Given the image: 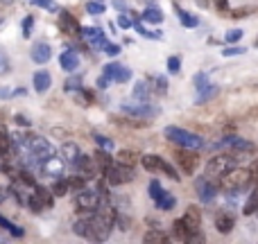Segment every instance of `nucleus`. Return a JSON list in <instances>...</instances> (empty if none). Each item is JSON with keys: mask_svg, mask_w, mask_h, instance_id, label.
<instances>
[{"mask_svg": "<svg viewBox=\"0 0 258 244\" xmlns=\"http://www.w3.org/2000/svg\"><path fill=\"white\" fill-rule=\"evenodd\" d=\"M245 52V48H236V45H231V48H224L222 54L224 57H236V54H242Z\"/></svg>", "mask_w": 258, "mask_h": 244, "instance_id": "45", "label": "nucleus"}, {"mask_svg": "<svg viewBox=\"0 0 258 244\" xmlns=\"http://www.w3.org/2000/svg\"><path fill=\"white\" fill-rule=\"evenodd\" d=\"M118 25H120L122 30H127V27H132L134 23H132V18H127L125 14H120V16H118Z\"/></svg>", "mask_w": 258, "mask_h": 244, "instance_id": "49", "label": "nucleus"}, {"mask_svg": "<svg viewBox=\"0 0 258 244\" xmlns=\"http://www.w3.org/2000/svg\"><path fill=\"white\" fill-rule=\"evenodd\" d=\"M32 23H34V18H32V16H27L25 21H23V36H30V32H32Z\"/></svg>", "mask_w": 258, "mask_h": 244, "instance_id": "48", "label": "nucleus"}, {"mask_svg": "<svg viewBox=\"0 0 258 244\" xmlns=\"http://www.w3.org/2000/svg\"><path fill=\"white\" fill-rule=\"evenodd\" d=\"M93 158H95V163H98V168L102 170V172L109 168V165L113 163V158H111V156H109V151H107V149H102V147H100V149L95 151V156H93Z\"/></svg>", "mask_w": 258, "mask_h": 244, "instance_id": "24", "label": "nucleus"}, {"mask_svg": "<svg viewBox=\"0 0 258 244\" xmlns=\"http://www.w3.org/2000/svg\"><path fill=\"white\" fill-rule=\"evenodd\" d=\"M0 228H5V231H9L14 237H23V235H25V231H23L21 226H14V224L9 222V219H5L3 215H0Z\"/></svg>", "mask_w": 258, "mask_h": 244, "instance_id": "28", "label": "nucleus"}, {"mask_svg": "<svg viewBox=\"0 0 258 244\" xmlns=\"http://www.w3.org/2000/svg\"><path fill=\"white\" fill-rule=\"evenodd\" d=\"M75 206H77V210H82V213L95 210L100 206V195L95 190H86V188H82V190H77Z\"/></svg>", "mask_w": 258, "mask_h": 244, "instance_id": "7", "label": "nucleus"}, {"mask_svg": "<svg viewBox=\"0 0 258 244\" xmlns=\"http://www.w3.org/2000/svg\"><path fill=\"white\" fill-rule=\"evenodd\" d=\"M236 168V158L229 154H222V156H213L211 160H206V170H204V177L213 179V181H220L229 170Z\"/></svg>", "mask_w": 258, "mask_h": 244, "instance_id": "3", "label": "nucleus"}, {"mask_svg": "<svg viewBox=\"0 0 258 244\" xmlns=\"http://www.w3.org/2000/svg\"><path fill=\"white\" fill-rule=\"evenodd\" d=\"M179 68H181V59H179V57H170L168 59V70L172 72V75H177Z\"/></svg>", "mask_w": 258, "mask_h": 244, "instance_id": "42", "label": "nucleus"}, {"mask_svg": "<svg viewBox=\"0 0 258 244\" xmlns=\"http://www.w3.org/2000/svg\"><path fill=\"white\" fill-rule=\"evenodd\" d=\"M102 50H104V52L109 54V57H116V54L120 52V48H118V45H113V43H109V41H107V43L102 45Z\"/></svg>", "mask_w": 258, "mask_h": 244, "instance_id": "44", "label": "nucleus"}, {"mask_svg": "<svg viewBox=\"0 0 258 244\" xmlns=\"http://www.w3.org/2000/svg\"><path fill=\"white\" fill-rule=\"evenodd\" d=\"M181 219H183V224L188 226L190 235L195 237L197 233H200V228H202V213H200V208H197V206H188ZM192 237H190V240H192Z\"/></svg>", "mask_w": 258, "mask_h": 244, "instance_id": "10", "label": "nucleus"}, {"mask_svg": "<svg viewBox=\"0 0 258 244\" xmlns=\"http://www.w3.org/2000/svg\"><path fill=\"white\" fill-rule=\"evenodd\" d=\"M27 206H30V208L34 210V213H41V210L45 208V206H43V201L39 199V195H36V192H34V195H30V197H27Z\"/></svg>", "mask_w": 258, "mask_h": 244, "instance_id": "37", "label": "nucleus"}, {"mask_svg": "<svg viewBox=\"0 0 258 244\" xmlns=\"http://www.w3.org/2000/svg\"><path fill=\"white\" fill-rule=\"evenodd\" d=\"M84 186H86V179L82 177V174H80V177H71V179H68V188H71V190H82Z\"/></svg>", "mask_w": 258, "mask_h": 244, "instance_id": "38", "label": "nucleus"}, {"mask_svg": "<svg viewBox=\"0 0 258 244\" xmlns=\"http://www.w3.org/2000/svg\"><path fill=\"white\" fill-rule=\"evenodd\" d=\"M113 5H116V7L120 9V12H125V9H127V7H125V3H122V0H113Z\"/></svg>", "mask_w": 258, "mask_h": 244, "instance_id": "52", "label": "nucleus"}, {"mask_svg": "<svg viewBox=\"0 0 258 244\" xmlns=\"http://www.w3.org/2000/svg\"><path fill=\"white\" fill-rule=\"evenodd\" d=\"M16 122H18V124H23V127H27V124H30L23 116H16Z\"/></svg>", "mask_w": 258, "mask_h": 244, "instance_id": "54", "label": "nucleus"}, {"mask_svg": "<svg viewBox=\"0 0 258 244\" xmlns=\"http://www.w3.org/2000/svg\"><path fill=\"white\" fill-rule=\"evenodd\" d=\"M59 63H61L63 70L73 72V70H77V66H80V57H77L73 50H66V52H61V57H59Z\"/></svg>", "mask_w": 258, "mask_h": 244, "instance_id": "19", "label": "nucleus"}, {"mask_svg": "<svg viewBox=\"0 0 258 244\" xmlns=\"http://www.w3.org/2000/svg\"><path fill=\"white\" fill-rule=\"evenodd\" d=\"M141 163H143V168H145L147 172H152V174H154V172H163L165 177H170L172 181H181V179H179V174H177V170H174L168 160L161 158V156L147 154V156H143V158H141Z\"/></svg>", "mask_w": 258, "mask_h": 244, "instance_id": "5", "label": "nucleus"}, {"mask_svg": "<svg viewBox=\"0 0 258 244\" xmlns=\"http://www.w3.org/2000/svg\"><path fill=\"white\" fill-rule=\"evenodd\" d=\"M172 233H174V237L177 240H181V242H190V231H188V226L183 224V219H177V222L172 224Z\"/></svg>", "mask_w": 258, "mask_h": 244, "instance_id": "21", "label": "nucleus"}, {"mask_svg": "<svg viewBox=\"0 0 258 244\" xmlns=\"http://www.w3.org/2000/svg\"><path fill=\"white\" fill-rule=\"evenodd\" d=\"M163 136L168 138L170 142H174V145L183 147V149H200V147H204V138L192 131H186V129H181V127H165Z\"/></svg>", "mask_w": 258, "mask_h": 244, "instance_id": "1", "label": "nucleus"}, {"mask_svg": "<svg viewBox=\"0 0 258 244\" xmlns=\"http://www.w3.org/2000/svg\"><path fill=\"white\" fill-rule=\"evenodd\" d=\"M174 12L179 14V21H181L183 27H197L200 25V18L192 16V14H188V12H183L181 7H174Z\"/></svg>", "mask_w": 258, "mask_h": 244, "instance_id": "23", "label": "nucleus"}, {"mask_svg": "<svg viewBox=\"0 0 258 244\" xmlns=\"http://www.w3.org/2000/svg\"><path fill=\"white\" fill-rule=\"evenodd\" d=\"M12 151V138H9L7 129L0 127V156H7Z\"/></svg>", "mask_w": 258, "mask_h": 244, "instance_id": "25", "label": "nucleus"}, {"mask_svg": "<svg viewBox=\"0 0 258 244\" xmlns=\"http://www.w3.org/2000/svg\"><path fill=\"white\" fill-rule=\"evenodd\" d=\"M104 179H107L109 186H122V183H129L132 179H136V172H134L132 165L111 163L107 170H104Z\"/></svg>", "mask_w": 258, "mask_h": 244, "instance_id": "4", "label": "nucleus"}, {"mask_svg": "<svg viewBox=\"0 0 258 244\" xmlns=\"http://www.w3.org/2000/svg\"><path fill=\"white\" fill-rule=\"evenodd\" d=\"M59 27H61L63 34H73V36L82 34V27H80V23H77V18L68 12H61V16H59Z\"/></svg>", "mask_w": 258, "mask_h": 244, "instance_id": "13", "label": "nucleus"}, {"mask_svg": "<svg viewBox=\"0 0 258 244\" xmlns=\"http://www.w3.org/2000/svg\"><path fill=\"white\" fill-rule=\"evenodd\" d=\"M156 206H159L161 210H172L174 206H177V199H174V195H168V192H165V195L156 201Z\"/></svg>", "mask_w": 258, "mask_h": 244, "instance_id": "32", "label": "nucleus"}, {"mask_svg": "<svg viewBox=\"0 0 258 244\" xmlns=\"http://www.w3.org/2000/svg\"><path fill=\"white\" fill-rule=\"evenodd\" d=\"M163 195H165V190L161 188V183L156 181V179H152V183H150V197L154 199V204H156V201H159Z\"/></svg>", "mask_w": 258, "mask_h": 244, "instance_id": "35", "label": "nucleus"}, {"mask_svg": "<svg viewBox=\"0 0 258 244\" xmlns=\"http://www.w3.org/2000/svg\"><path fill=\"white\" fill-rule=\"evenodd\" d=\"M145 242H154V244H168L170 242V235H165V233L161 231H150L145 235Z\"/></svg>", "mask_w": 258, "mask_h": 244, "instance_id": "31", "label": "nucleus"}, {"mask_svg": "<svg viewBox=\"0 0 258 244\" xmlns=\"http://www.w3.org/2000/svg\"><path fill=\"white\" fill-rule=\"evenodd\" d=\"M0 165H3V160H0Z\"/></svg>", "mask_w": 258, "mask_h": 244, "instance_id": "56", "label": "nucleus"}, {"mask_svg": "<svg viewBox=\"0 0 258 244\" xmlns=\"http://www.w3.org/2000/svg\"><path fill=\"white\" fill-rule=\"evenodd\" d=\"M136 160H138V156L134 154V151H129V149H122V151H118V163H125V165H136Z\"/></svg>", "mask_w": 258, "mask_h": 244, "instance_id": "33", "label": "nucleus"}, {"mask_svg": "<svg viewBox=\"0 0 258 244\" xmlns=\"http://www.w3.org/2000/svg\"><path fill=\"white\" fill-rule=\"evenodd\" d=\"M107 86H109V79H107V77H100V79H98V89H107Z\"/></svg>", "mask_w": 258, "mask_h": 244, "instance_id": "50", "label": "nucleus"}, {"mask_svg": "<svg viewBox=\"0 0 258 244\" xmlns=\"http://www.w3.org/2000/svg\"><path fill=\"white\" fill-rule=\"evenodd\" d=\"M86 12L98 16V14H104V5L102 3H86Z\"/></svg>", "mask_w": 258, "mask_h": 244, "instance_id": "40", "label": "nucleus"}, {"mask_svg": "<svg viewBox=\"0 0 258 244\" xmlns=\"http://www.w3.org/2000/svg\"><path fill=\"white\" fill-rule=\"evenodd\" d=\"M3 3H12V0H3Z\"/></svg>", "mask_w": 258, "mask_h": 244, "instance_id": "55", "label": "nucleus"}, {"mask_svg": "<svg viewBox=\"0 0 258 244\" xmlns=\"http://www.w3.org/2000/svg\"><path fill=\"white\" fill-rule=\"evenodd\" d=\"M177 160H179V165H181V170H183L186 174H192V172H195L197 163H200V158H197V154H192V149H190V151H186V149L177 151Z\"/></svg>", "mask_w": 258, "mask_h": 244, "instance_id": "15", "label": "nucleus"}, {"mask_svg": "<svg viewBox=\"0 0 258 244\" xmlns=\"http://www.w3.org/2000/svg\"><path fill=\"white\" fill-rule=\"evenodd\" d=\"M150 95H152V82H138V84L134 86V100L147 102Z\"/></svg>", "mask_w": 258, "mask_h": 244, "instance_id": "20", "label": "nucleus"}, {"mask_svg": "<svg viewBox=\"0 0 258 244\" xmlns=\"http://www.w3.org/2000/svg\"><path fill=\"white\" fill-rule=\"evenodd\" d=\"M25 149H27V156H30V158H34V160H39V163L43 158H48V156L54 154L52 145H50L45 138H41V136H30V138H27Z\"/></svg>", "mask_w": 258, "mask_h": 244, "instance_id": "6", "label": "nucleus"}, {"mask_svg": "<svg viewBox=\"0 0 258 244\" xmlns=\"http://www.w3.org/2000/svg\"><path fill=\"white\" fill-rule=\"evenodd\" d=\"M32 84H34L36 93H45V91L50 89V84H52V79H50V75L45 70H39V72H34V77H32Z\"/></svg>", "mask_w": 258, "mask_h": 244, "instance_id": "18", "label": "nucleus"}, {"mask_svg": "<svg viewBox=\"0 0 258 244\" xmlns=\"http://www.w3.org/2000/svg\"><path fill=\"white\" fill-rule=\"evenodd\" d=\"M256 210H258V190H254V192H251V195H249V201H247V204H245V208H242V213H245V215H254Z\"/></svg>", "mask_w": 258, "mask_h": 244, "instance_id": "34", "label": "nucleus"}, {"mask_svg": "<svg viewBox=\"0 0 258 244\" xmlns=\"http://www.w3.org/2000/svg\"><path fill=\"white\" fill-rule=\"evenodd\" d=\"M224 39H227V43H238L242 39V30H229Z\"/></svg>", "mask_w": 258, "mask_h": 244, "instance_id": "41", "label": "nucleus"}, {"mask_svg": "<svg viewBox=\"0 0 258 244\" xmlns=\"http://www.w3.org/2000/svg\"><path fill=\"white\" fill-rule=\"evenodd\" d=\"M73 165H75L77 172H80L84 179H93L95 174H98V170H100L98 163H95V158H89V156H82V154Z\"/></svg>", "mask_w": 258, "mask_h": 244, "instance_id": "12", "label": "nucleus"}, {"mask_svg": "<svg viewBox=\"0 0 258 244\" xmlns=\"http://www.w3.org/2000/svg\"><path fill=\"white\" fill-rule=\"evenodd\" d=\"M218 188H220V181H213V179L204 177V179H200V181H197V195H200L202 201H206V204H209V201L215 199Z\"/></svg>", "mask_w": 258, "mask_h": 244, "instance_id": "9", "label": "nucleus"}, {"mask_svg": "<svg viewBox=\"0 0 258 244\" xmlns=\"http://www.w3.org/2000/svg\"><path fill=\"white\" fill-rule=\"evenodd\" d=\"M233 224L236 222H233L231 215H218V219H215V228H218L220 233H224V235L233 231Z\"/></svg>", "mask_w": 258, "mask_h": 244, "instance_id": "22", "label": "nucleus"}, {"mask_svg": "<svg viewBox=\"0 0 258 244\" xmlns=\"http://www.w3.org/2000/svg\"><path fill=\"white\" fill-rule=\"evenodd\" d=\"M63 170H66V163H63L61 158H57L54 154L41 160V172H43L45 177H50V179H59L63 174Z\"/></svg>", "mask_w": 258, "mask_h": 244, "instance_id": "8", "label": "nucleus"}, {"mask_svg": "<svg viewBox=\"0 0 258 244\" xmlns=\"http://www.w3.org/2000/svg\"><path fill=\"white\" fill-rule=\"evenodd\" d=\"M251 186V172L247 168H233L220 179V188L227 192H240Z\"/></svg>", "mask_w": 258, "mask_h": 244, "instance_id": "2", "label": "nucleus"}, {"mask_svg": "<svg viewBox=\"0 0 258 244\" xmlns=\"http://www.w3.org/2000/svg\"><path fill=\"white\" fill-rule=\"evenodd\" d=\"M9 95L12 93L7 91V86H0V98H9Z\"/></svg>", "mask_w": 258, "mask_h": 244, "instance_id": "51", "label": "nucleus"}, {"mask_svg": "<svg viewBox=\"0 0 258 244\" xmlns=\"http://www.w3.org/2000/svg\"><path fill=\"white\" fill-rule=\"evenodd\" d=\"M34 192L39 195V199L43 201L45 208H50V206L54 204V201H52V197H54V195H52V190H45V188H41V186H34Z\"/></svg>", "mask_w": 258, "mask_h": 244, "instance_id": "30", "label": "nucleus"}, {"mask_svg": "<svg viewBox=\"0 0 258 244\" xmlns=\"http://www.w3.org/2000/svg\"><path fill=\"white\" fill-rule=\"evenodd\" d=\"M82 36H84V41L89 45H93V48H102V45L107 43V39H104L100 27H82Z\"/></svg>", "mask_w": 258, "mask_h": 244, "instance_id": "14", "label": "nucleus"}, {"mask_svg": "<svg viewBox=\"0 0 258 244\" xmlns=\"http://www.w3.org/2000/svg\"><path fill=\"white\" fill-rule=\"evenodd\" d=\"M80 89H82V82L77 79V77H75V79H68L66 82V91H68V93H71V91H80Z\"/></svg>", "mask_w": 258, "mask_h": 244, "instance_id": "47", "label": "nucleus"}, {"mask_svg": "<svg viewBox=\"0 0 258 244\" xmlns=\"http://www.w3.org/2000/svg\"><path fill=\"white\" fill-rule=\"evenodd\" d=\"M34 7H41V9H48V12H59V5L54 0H30Z\"/></svg>", "mask_w": 258, "mask_h": 244, "instance_id": "36", "label": "nucleus"}, {"mask_svg": "<svg viewBox=\"0 0 258 244\" xmlns=\"http://www.w3.org/2000/svg\"><path fill=\"white\" fill-rule=\"evenodd\" d=\"M68 190H71V188H68V179H63V177L54 179V186H52V195L54 197H63Z\"/></svg>", "mask_w": 258, "mask_h": 244, "instance_id": "29", "label": "nucleus"}, {"mask_svg": "<svg viewBox=\"0 0 258 244\" xmlns=\"http://www.w3.org/2000/svg\"><path fill=\"white\" fill-rule=\"evenodd\" d=\"M9 72V59H7V54L0 50V75H7Z\"/></svg>", "mask_w": 258, "mask_h": 244, "instance_id": "43", "label": "nucleus"}, {"mask_svg": "<svg viewBox=\"0 0 258 244\" xmlns=\"http://www.w3.org/2000/svg\"><path fill=\"white\" fill-rule=\"evenodd\" d=\"M122 111L129 113V116H134V118H150V116H154L156 113V109H152L150 104H138V107H132V104H122Z\"/></svg>", "mask_w": 258, "mask_h": 244, "instance_id": "17", "label": "nucleus"}, {"mask_svg": "<svg viewBox=\"0 0 258 244\" xmlns=\"http://www.w3.org/2000/svg\"><path fill=\"white\" fill-rule=\"evenodd\" d=\"M152 82L156 84V93L163 95V93H165V89H168V86H165V79H163V77H152Z\"/></svg>", "mask_w": 258, "mask_h": 244, "instance_id": "46", "label": "nucleus"}, {"mask_svg": "<svg viewBox=\"0 0 258 244\" xmlns=\"http://www.w3.org/2000/svg\"><path fill=\"white\" fill-rule=\"evenodd\" d=\"M5 197H7V188H3V186H0V204H3V201H5Z\"/></svg>", "mask_w": 258, "mask_h": 244, "instance_id": "53", "label": "nucleus"}, {"mask_svg": "<svg viewBox=\"0 0 258 244\" xmlns=\"http://www.w3.org/2000/svg\"><path fill=\"white\" fill-rule=\"evenodd\" d=\"M102 75L107 77L109 82H118V84H122V82H127L129 77H132V70L125 68V66H120V63H107Z\"/></svg>", "mask_w": 258, "mask_h": 244, "instance_id": "11", "label": "nucleus"}, {"mask_svg": "<svg viewBox=\"0 0 258 244\" xmlns=\"http://www.w3.org/2000/svg\"><path fill=\"white\" fill-rule=\"evenodd\" d=\"M143 21H147V23H161L163 21V14H161V9L159 7H147L145 12H143Z\"/></svg>", "mask_w": 258, "mask_h": 244, "instance_id": "26", "label": "nucleus"}, {"mask_svg": "<svg viewBox=\"0 0 258 244\" xmlns=\"http://www.w3.org/2000/svg\"><path fill=\"white\" fill-rule=\"evenodd\" d=\"M93 138H95V142H98V145L102 147V149H107V151H109V149H113V142L109 140L107 136H100V133H95Z\"/></svg>", "mask_w": 258, "mask_h": 244, "instance_id": "39", "label": "nucleus"}, {"mask_svg": "<svg viewBox=\"0 0 258 244\" xmlns=\"http://www.w3.org/2000/svg\"><path fill=\"white\" fill-rule=\"evenodd\" d=\"M30 54H32V61L34 63H48L50 57H52V50H50L48 43H34Z\"/></svg>", "mask_w": 258, "mask_h": 244, "instance_id": "16", "label": "nucleus"}, {"mask_svg": "<svg viewBox=\"0 0 258 244\" xmlns=\"http://www.w3.org/2000/svg\"><path fill=\"white\" fill-rule=\"evenodd\" d=\"M61 151H63V160H71V163H75V160L80 158V149H77L75 142H66Z\"/></svg>", "mask_w": 258, "mask_h": 244, "instance_id": "27", "label": "nucleus"}]
</instances>
